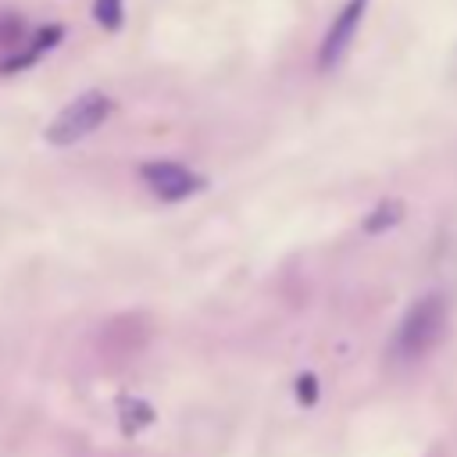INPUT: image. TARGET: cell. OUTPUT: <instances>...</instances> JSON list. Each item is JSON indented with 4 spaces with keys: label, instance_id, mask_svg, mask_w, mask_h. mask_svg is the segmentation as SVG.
<instances>
[{
    "label": "cell",
    "instance_id": "cell-1",
    "mask_svg": "<svg viewBox=\"0 0 457 457\" xmlns=\"http://www.w3.org/2000/svg\"><path fill=\"white\" fill-rule=\"evenodd\" d=\"M446 328H450V303H446L439 293L421 296V300L411 303L407 314L400 318L389 353H393L396 361H403V364L421 361V357H428V353L443 343Z\"/></svg>",
    "mask_w": 457,
    "mask_h": 457
},
{
    "label": "cell",
    "instance_id": "cell-2",
    "mask_svg": "<svg viewBox=\"0 0 457 457\" xmlns=\"http://www.w3.org/2000/svg\"><path fill=\"white\" fill-rule=\"evenodd\" d=\"M111 111H114V100L104 89H86L46 125V143L50 146H71V143L93 136L111 118Z\"/></svg>",
    "mask_w": 457,
    "mask_h": 457
},
{
    "label": "cell",
    "instance_id": "cell-3",
    "mask_svg": "<svg viewBox=\"0 0 457 457\" xmlns=\"http://www.w3.org/2000/svg\"><path fill=\"white\" fill-rule=\"evenodd\" d=\"M364 7H368V0H346L343 11L332 18V25H328V32H325V39L318 46V68L321 71H332L346 57V50H350V43H353V36L361 29Z\"/></svg>",
    "mask_w": 457,
    "mask_h": 457
},
{
    "label": "cell",
    "instance_id": "cell-4",
    "mask_svg": "<svg viewBox=\"0 0 457 457\" xmlns=\"http://www.w3.org/2000/svg\"><path fill=\"white\" fill-rule=\"evenodd\" d=\"M139 179L146 182V189L154 193V196H161V200H186V196H193L200 186H204V179L200 175H193L186 164H179V161H146L143 168H139Z\"/></svg>",
    "mask_w": 457,
    "mask_h": 457
},
{
    "label": "cell",
    "instance_id": "cell-5",
    "mask_svg": "<svg viewBox=\"0 0 457 457\" xmlns=\"http://www.w3.org/2000/svg\"><path fill=\"white\" fill-rule=\"evenodd\" d=\"M121 4L125 0H93V18L104 29H118L121 25Z\"/></svg>",
    "mask_w": 457,
    "mask_h": 457
},
{
    "label": "cell",
    "instance_id": "cell-6",
    "mask_svg": "<svg viewBox=\"0 0 457 457\" xmlns=\"http://www.w3.org/2000/svg\"><path fill=\"white\" fill-rule=\"evenodd\" d=\"M296 386H300V389H296V396H300V400H303V403H311V400H314V396H318V382H314V378H311V375H303V378H300V382H296Z\"/></svg>",
    "mask_w": 457,
    "mask_h": 457
},
{
    "label": "cell",
    "instance_id": "cell-7",
    "mask_svg": "<svg viewBox=\"0 0 457 457\" xmlns=\"http://www.w3.org/2000/svg\"><path fill=\"white\" fill-rule=\"evenodd\" d=\"M75 457H129V453H111V450H93V446H86V450L75 453Z\"/></svg>",
    "mask_w": 457,
    "mask_h": 457
}]
</instances>
